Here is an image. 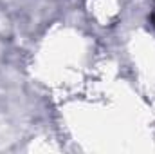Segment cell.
Here are the masks:
<instances>
[{
  "instance_id": "cell-1",
  "label": "cell",
  "mask_w": 155,
  "mask_h": 154,
  "mask_svg": "<svg viewBox=\"0 0 155 154\" xmlns=\"http://www.w3.org/2000/svg\"><path fill=\"white\" fill-rule=\"evenodd\" d=\"M152 20H153V26H155V13H153V16H152Z\"/></svg>"
}]
</instances>
